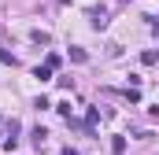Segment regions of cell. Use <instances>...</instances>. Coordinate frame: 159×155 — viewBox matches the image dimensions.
I'll use <instances>...</instances> for the list:
<instances>
[{
    "label": "cell",
    "instance_id": "3957f363",
    "mask_svg": "<svg viewBox=\"0 0 159 155\" xmlns=\"http://www.w3.org/2000/svg\"><path fill=\"white\" fill-rule=\"evenodd\" d=\"M34 78H41V81H48V78H52V67H48V63H44V67H37V70H34Z\"/></svg>",
    "mask_w": 159,
    "mask_h": 155
},
{
    "label": "cell",
    "instance_id": "5b68a950",
    "mask_svg": "<svg viewBox=\"0 0 159 155\" xmlns=\"http://www.w3.org/2000/svg\"><path fill=\"white\" fill-rule=\"evenodd\" d=\"M70 59H74V63H85L89 55H85V48H70Z\"/></svg>",
    "mask_w": 159,
    "mask_h": 155
},
{
    "label": "cell",
    "instance_id": "7a4b0ae2",
    "mask_svg": "<svg viewBox=\"0 0 159 155\" xmlns=\"http://www.w3.org/2000/svg\"><path fill=\"white\" fill-rule=\"evenodd\" d=\"M111 152H115V155L126 152V137H115V140H111Z\"/></svg>",
    "mask_w": 159,
    "mask_h": 155
},
{
    "label": "cell",
    "instance_id": "8992f818",
    "mask_svg": "<svg viewBox=\"0 0 159 155\" xmlns=\"http://www.w3.org/2000/svg\"><path fill=\"white\" fill-rule=\"evenodd\" d=\"M63 155H81V152H74V148H63Z\"/></svg>",
    "mask_w": 159,
    "mask_h": 155
},
{
    "label": "cell",
    "instance_id": "52a82bcc",
    "mask_svg": "<svg viewBox=\"0 0 159 155\" xmlns=\"http://www.w3.org/2000/svg\"><path fill=\"white\" fill-rule=\"evenodd\" d=\"M152 33H159V19H156V22H152Z\"/></svg>",
    "mask_w": 159,
    "mask_h": 155
},
{
    "label": "cell",
    "instance_id": "277c9868",
    "mask_svg": "<svg viewBox=\"0 0 159 155\" xmlns=\"http://www.w3.org/2000/svg\"><path fill=\"white\" fill-rule=\"evenodd\" d=\"M30 41H37V44H48V41H52V37H48L44 30H34V33H30Z\"/></svg>",
    "mask_w": 159,
    "mask_h": 155
},
{
    "label": "cell",
    "instance_id": "6da1fadb",
    "mask_svg": "<svg viewBox=\"0 0 159 155\" xmlns=\"http://www.w3.org/2000/svg\"><path fill=\"white\" fill-rule=\"evenodd\" d=\"M89 22H93L96 30H104V26H107V11H104V7H89Z\"/></svg>",
    "mask_w": 159,
    "mask_h": 155
}]
</instances>
